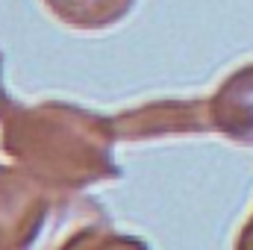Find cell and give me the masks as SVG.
I'll use <instances>...</instances> for the list:
<instances>
[{
    "label": "cell",
    "instance_id": "6da1fadb",
    "mask_svg": "<svg viewBox=\"0 0 253 250\" xmlns=\"http://www.w3.org/2000/svg\"><path fill=\"white\" fill-rule=\"evenodd\" d=\"M112 121L83 106H21L3 88L0 62V147L21 168H27L30 180L56 188L112 180L121 174L112 162Z\"/></svg>",
    "mask_w": 253,
    "mask_h": 250
},
{
    "label": "cell",
    "instance_id": "7a4b0ae2",
    "mask_svg": "<svg viewBox=\"0 0 253 250\" xmlns=\"http://www.w3.org/2000/svg\"><path fill=\"white\" fill-rule=\"evenodd\" d=\"M112 121L115 138L121 141H141V138H159V135H191L209 129V100H165V103H147L121 112Z\"/></svg>",
    "mask_w": 253,
    "mask_h": 250
},
{
    "label": "cell",
    "instance_id": "3957f363",
    "mask_svg": "<svg viewBox=\"0 0 253 250\" xmlns=\"http://www.w3.org/2000/svg\"><path fill=\"white\" fill-rule=\"evenodd\" d=\"M209 124L224 138L253 147V62L233 71L209 97Z\"/></svg>",
    "mask_w": 253,
    "mask_h": 250
},
{
    "label": "cell",
    "instance_id": "277c9868",
    "mask_svg": "<svg viewBox=\"0 0 253 250\" xmlns=\"http://www.w3.org/2000/svg\"><path fill=\"white\" fill-rule=\"evenodd\" d=\"M0 221L27 230L30 239H36V227H42V200L33 183L9 168H0Z\"/></svg>",
    "mask_w": 253,
    "mask_h": 250
},
{
    "label": "cell",
    "instance_id": "5b68a950",
    "mask_svg": "<svg viewBox=\"0 0 253 250\" xmlns=\"http://www.w3.org/2000/svg\"><path fill=\"white\" fill-rule=\"evenodd\" d=\"M53 18L77 30H106L118 24L135 0H42Z\"/></svg>",
    "mask_w": 253,
    "mask_h": 250
},
{
    "label": "cell",
    "instance_id": "8992f818",
    "mask_svg": "<svg viewBox=\"0 0 253 250\" xmlns=\"http://www.w3.org/2000/svg\"><path fill=\"white\" fill-rule=\"evenodd\" d=\"M85 250H147L141 242H135V239H121V236H106L100 245H88Z\"/></svg>",
    "mask_w": 253,
    "mask_h": 250
},
{
    "label": "cell",
    "instance_id": "52a82bcc",
    "mask_svg": "<svg viewBox=\"0 0 253 250\" xmlns=\"http://www.w3.org/2000/svg\"><path fill=\"white\" fill-rule=\"evenodd\" d=\"M236 250H253V218L245 224V230H242V236L236 242Z\"/></svg>",
    "mask_w": 253,
    "mask_h": 250
}]
</instances>
